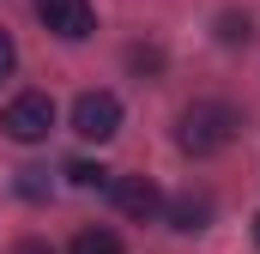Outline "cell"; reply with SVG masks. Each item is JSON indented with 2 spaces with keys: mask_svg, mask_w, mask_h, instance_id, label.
<instances>
[{
  "mask_svg": "<svg viewBox=\"0 0 260 254\" xmlns=\"http://www.w3.org/2000/svg\"><path fill=\"white\" fill-rule=\"evenodd\" d=\"M236 133H242V115H236L230 103L206 97V103H188V109H182V121H176V145H182L188 157H212V151H224Z\"/></svg>",
  "mask_w": 260,
  "mask_h": 254,
  "instance_id": "6da1fadb",
  "label": "cell"
},
{
  "mask_svg": "<svg viewBox=\"0 0 260 254\" xmlns=\"http://www.w3.org/2000/svg\"><path fill=\"white\" fill-rule=\"evenodd\" d=\"M0 127H6L18 145H37V139H49V127H55V97H49V91H18V97L6 103Z\"/></svg>",
  "mask_w": 260,
  "mask_h": 254,
  "instance_id": "7a4b0ae2",
  "label": "cell"
},
{
  "mask_svg": "<svg viewBox=\"0 0 260 254\" xmlns=\"http://www.w3.org/2000/svg\"><path fill=\"white\" fill-rule=\"evenodd\" d=\"M73 133L91 139V145L115 139V133H121V97H115V91H85V97L73 103Z\"/></svg>",
  "mask_w": 260,
  "mask_h": 254,
  "instance_id": "3957f363",
  "label": "cell"
},
{
  "mask_svg": "<svg viewBox=\"0 0 260 254\" xmlns=\"http://www.w3.org/2000/svg\"><path fill=\"white\" fill-rule=\"evenodd\" d=\"M37 18H43V30H55L61 43H85V37L97 30L91 0H37Z\"/></svg>",
  "mask_w": 260,
  "mask_h": 254,
  "instance_id": "277c9868",
  "label": "cell"
},
{
  "mask_svg": "<svg viewBox=\"0 0 260 254\" xmlns=\"http://www.w3.org/2000/svg\"><path fill=\"white\" fill-rule=\"evenodd\" d=\"M109 194H115V206H121L127 218H139V224L164 212V194H157V182H151V176H115V182H109Z\"/></svg>",
  "mask_w": 260,
  "mask_h": 254,
  "instance_id": "5b68a950",
  "label": "cell"
},
{
  "mask_svg": "<svg viewBox=\"0 0 260 254\" xmlns=\"http://www.w3.org/2000/svg\"><path fill=\"white\" fill-rule=\"evenodd\" d=\"M170 224H176V230H206V224H212V194H176V200H170Z\"/></svg>",
  "mask_w": 260,
  "mask_h": 254,
  "instance_id": "8992f818",
  "label": "cell"
},
{
  "mask_svg": "<svg viewBox=\"0 0 260 254\" xmlns=\"http://www.w3.org/2000/svg\"><path fill=\"white\" fill-rule=\"evenodd\" d=\"M67 254H127V248H121V236H115V230H103V224H85V230L73 236V248H67Z\"/></svg>",
  "mask_w": 260,
  "mask_h": 254,
  "instance_id": "52a82bcc",
  "label": "cell"
},
{
  "mask_svg": "<svg viewBox=\"0 0 260 254\" xmlns=\"http://www.w3.org/2000/svg\"><path fill=\"white\" fill-rule=\"evenodd\" d=\"M67 182L73 188H109V170L103 164H67Z\"/></svg>",
  "mask_w": 260,
  "mask_h": 254,
  "instance_id": "ba28073f",
  "label": "cell"
},
{
  "mask_svg": "<svg viewBox=\"0 0 260 254\" xmlns=\"http://www.w3.org/2000/svg\"><path fill=\"white\" fill-rule=\"evenodd\" d=\"M218 37H224V43H248V18H242V12H224V18H218Z\"/></svg>",
  "mask_w": 260,
  "mask_h": 254,
  "instance_id": "9c48e42d",
  "label": "cell"
},
{
  "mask_svg": "<svg viewBox=\"0 0 260 254\" xmlns=\"http://www.w3.org/2000/svg\"><path fill=\"white\" fill-rule=\"evenodd\" d=\"M43 176H49V170H18V194H24V200H43V194H49Z\"/></svg>",
  "mask_w": 260,
  "mask_h": 254,
  "instance_id": "30bf717a",
  "label": "cell"
},
{
  "mask_svg": "<svg viewBox=\"0 0 260 254\" xmlns=\"http://www.w3.org/2000/svg\"><path fill=\"white\" fill-rule=\"evenodd\" d=\"M12 67H18V43L0 30V79H12Z\"/></svg>",
  "mask_w": 260,
  "mask_h": 254,
  "instance_id": "8fae6325",
  "label": "cell"
},
{
  "mask_svg": "<svg viewBox=\"0 0 260 254\" xmlns=\"http://www.w3.org/2000/svg\"><path fill=\"white\" fill-rule=\"evenodd\" d=\"M12 254H55V248H49V242H37V236H24V242H18Z\"/></svg>",
  "mask_w": 260,
  "mask_h": 254,
  "instance_id": "7c38bea8",
  "label": "cell"
},
{
  "mask_svg": "<svg viewBox=\"0 0 260 254\" xmlns=\"http://www.w3.org/2000/svg\"><path fill=\"white\" fill-rule=\"evenodd\" d=\"M254 242H260V218H254Z\"/></svg>",
  "mask_w": 260,
  "mask_h": 254,
  "instance_id": "4fadbf2b",
  "label": "cell"
}]
</instances>
